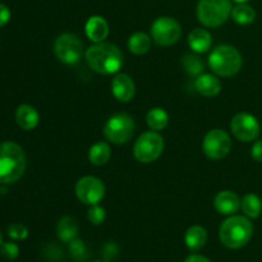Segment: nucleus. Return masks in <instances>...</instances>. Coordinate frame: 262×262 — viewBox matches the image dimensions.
<instances>
[{"instance_id": "11", "label": "nucleus", "mask_w": 262, "mask_h": 262, "mask_svg": "<svg viewBox=\"0 0 262 262\" xmlns=\"http://www.w3.org/2000/svg\"><path fill=\"white\" fill-rule=\"evenodd\" d=\"M230 129L235 138H238L242 142H251L255 141L260 136V123L248 113H239L234 115L230 123Z\"/></svg>"}, {"instance_id": "36", "label": "nucleus", "mask_w": 262, "mask_h": 262, "mask_svg": "<svg viewBox=\"0 0 262 262\" xmlns=\"http://www.w3.org/2000/svg\"><path fill=\"white\" fill-rule=\"evenodd\" d=\"M95 262H101V261H95Z\"/></svg>"}, {"instance_id": "10", "label": "nucleus", "mask_w": 262, "mask_h": 262, "mask_svg": "<svg viewBox=\"0 0 262 262\" xmlns=\"http://www.w3.org/2000/svg\"><path fill=\"white\" fill-rule=\"evenodd\" d=\"M205 155L211 160H220L229 154L232 140L223 129H211L206 133L202 142Z\"/></svg>"}, {"instance_id": "1", "label": "nucleus", "mask_w": 262, "mask_h": 262, "mask_svg": "<svg viewBox=\"0 0 262 262\" xmlns=\"http://www.w3.org/2000/svg\"><path fill=\"white\" fill-rule=\"evenodd\" d=\"M86 61L92 71L100 74H114L123 66V54L118 46L107 42H97L87 49Z\"/></svg>"}, {"instance_id": "27", "label": "nucleus", "mask_w": 262, "mask_h": 262, "mask_svg": "<svg viewBox=\"0 0 262 262\" xmlns=\"http://www.w3.org/2000/svg\"><path fill=\"white\" fill-rule=\"evenodd\" d=\"M69 252L72 253L74 260L77 261H83L87 257V250L83 241L77 239V238L72 241V242H69Z\"/></svg>"}, {"instance_id": "19", "label": "nucleus", "mask_w": 262, "mask_h": 262, "mask_svg": "<svg viewBox=\"0 0 262 262\" xmlns=\"http://www.w3.org/2000/svg\"><path fill=\"white\" fill-rule=\"evenodd\" d=\"M78 234V224L76 219L71 216H64L59 220L56 225V235L61 242L69 243L76 239Z\"/></svg>"}, {"instance_id": "6", "label": "nucleus", "mask_w": 262, "mask_h": 262, "mask_svg": "<svg viewBox=\"0 0 262 262\" xmlns=\"http://www.w3.org/2000/svg\"><path fill=\"white\" fill-rule=\"evenodd\" d=\"M164 151V138L156 130H148L137 138L133 147L136 160L142 164H150L158 160Z\"/></svg>"}, {"instance_id": "23", "label": "nucleus", "mask_w": 262, "mask_h": 262, "mask_svg": "<svg viewBox=\"0 0 262 262\" xmlns=\"http://www.w3.org/2000/svg\"><path fill=\"white\" fill-rule=\"evenodd\" d=\"M241 207L245 215L251 219H256L260 216L262 211V201L258 196L253 193H248L241 200Z\"/></svg>"}, {"instance_id": "3", "label": "nucleus", "mask_w": 262, "mask_h": 262, "mask_svg": "<svg viewBox=\"0 0 262 262\" xmlns=\"http://www.w3.org/2000/svg\"><path fill=\"white\" fill-rule=\"evenodd\" d=\"M253 234V225L246 216H230L222 224L219 237L223 245L232 250L242 248L250 242Z\"/></svg>"}, {"instance_id": "21", "label": "nucleus", "mask_w": 262, "mask_h": 262, "mask_svg": "<svg viewBox=\"0 0 262 262\" xmlns=\"http://www.w3.org/2000/svg\"><path fill=\"white\" fill-rule=\"evenodd\" d=\"M110 158H112V150H110L109 143L100 141L90 147L89 159L94 165H105L110 160Z\"/></svg>"}, {"instance_id": "7", "label": "nucleus", "mask_w": 262, "mask_h": 262, "mask_svg": "<svg viewBox=\"0 0 262 262\" xmlns=\"http://www.w3.org/2000/svg\"><path fill=\"white\" fill-rule=\"evenodd\" d=\"M136 124L130 115L118 113L110 117L104 125V136L109 142L123 145L132 138Z\"/></svg>"}, {"instance_id": "29", "label": "nucleus", "mask_w": 262, "mask_h": 262, "mask_svg": "<svg viewBox=\"0 0 262 262\" xmlns=\"http://www.w3.org/2000/svg\"><path fill=\"white\" fill-rule=\"evenodd\" d=\"M8 235L14 241H23L28 237V229L23 224L14 223L8 228Z\"/></svg>"}, {"instance_id": "25", "label": "nucleus", "mask_w": 262, "mask_h": 262, "mask_svg": "<svg viewBox=\"0 0 262 262\" xmlns=\"http://www.w3.org/2000/svg\"><path fill=\"white\" fill-rule=\"evenodd\" d=\"M232 18L234 19V22H237L241 26H247L255 20L256 18V12L253 10L252 7L245 4H238L235 5L232 9Z\"/></svg>"}, {"instance_id": "5", "label": "nucleus", "mask_w": 262, "mask_h": 262, "mask_svg": "<svg viewBox=\"0 0 262 262\" xmlns=\"http://www.w3.org/2000/svg\"><path fill=\"white\" fill-rule=\"evenodd\" d=\"M232 9L230 0H200L197 18L206 27H219L227 22Z\"/></svg>"}, {"instance_id": "16", "label": "nucleus", "mask_w": 262, "mask_h": 262, "mask_svg": "<svg viewBox=\"0 0 262 262\" xmlns=\"http://www.w3.org/2000/svg\"><path fill=\"white\" fill-rule=\"evenodd\" d=\"M84 31H86L87 37L92 42H102L109 35V25L105 20V18L100 17V15H94L87 20Z\"/></svg>"}, {"instance_id": "22", "label": "nucleus", "mask_w": 262, "mask_h": 262, "mask_svg": "<svg viewBox=\"0 0 262 262\" xmlns=\"http://www.w3.org/2000/svg\"><path fill=\"white\" fill-rule=\"evenodd\" d=\"M151 37L145 32H136L128 40V49L135 55H143L151 49Z\"/></svg>"}, {"instance_id": "28", "label": "nucleus", "mask_w": 262, "mask_h": 262, "mask_svg": "<svg viewBox=\"0 0 262 262\" xmlns=\"http://www.w3.org/2000/svg\"><path fill=\"white\" fill-rule=\"evenodd\" d=\"M106 217V212H105L104 207L99 206V204L92 205L90 207L89 212H87V219L92 223L94 225H100L105 222Z\"/></svg>"}, {"instance_id": "4", "label": "nucleus", "mask_w": 262, "mask_h": 262, "mask_svg": "<svg viewBox=\"0 0 262 262\" xmlns=\"http://www.w3.org/2000/svg\"><path fill=\"white\" fill-rule=\"evenodd\" d=\"M242 55L230 45H219L209 56V66L215 74L222 77H233L242 68Z\"/></svg>"}, {"instance_id": "13", "label": "nucleus", "mask_w": 262, "mask_h": 262, "mask_svg": "<svg viewBox=\"0 0 262 262\" xmlns=\"http://www.w3.org/2000/svg\"><path fill=\"white\" fill-rule=\"evenodd\" d=\"M112 92L120 102H128L135 97L136 84L128 74L120 73L112 82Z\"/></svg>"}, {"instance_id": "14", "label": "nucleus", "mask_w": 262, "mask_h": 262, "mask_svg": "<svg viewBox=\"0 0 262 262\" xmlns=\"http://www.w3.org/2000/svg\"><path fill=\"white\" fill-rule=\"evenodd\" d=\"M214 206L219 214L233 215L239 210L241 200L234 192L222 191L216 194V197H215Z\"/></svg>"}, {"instance_id": "33", "label": "nucleus", "mask_w": 262, "mask_h": 262, "mask_svg": "<svg viewBox=\"0 0 262 262\" xmlns=\"http://www.w3.org/2000/svg\"><path fill=\"white\" fill-rule=\"evenodd\" d=\"M184 262H211L207 257L205 256H200V255H192L189 256Z\"/></svg>"}, {"instance_id": "17", "label": "nucleus", "mask_w": 262, "mask_h": 262, "mask_svg": "<svg viewBox=\"0 0 262 262\" xmlns=\"http://www.w3.org/2000/svg\"><path fill=\"white\" fill-rule=\"evenodd\" d=\"M15 122L22 129L31 130L40 123V115L37 110L31 105H20L15 112Z\"/></svg>"}, {"instance_id": "9", "label": "nucleus", "mask_w": 262, "mask_h": 262, "mask_svg": "<svg viewBox=\"0 0 262 262\" xmlns=\"http://www.w3.org/2000/svg\"><path fill=\"white\" fill-rule=\"evenodd\" d=\"M152 40L160 46H171L178 42L182 36V28L178 20L171 17H159L151 26Z\"/></svg>"}, {"instance_id": "15", "label": "nucleus", "mask_w": 262, "mask_h": 262, "mask_svg": "<svg viewBox=\"0 0 262 262\" xmlns=\"http://www.w3.org/2000/svg\"><path fill=\"white\" fill-rule=\"evenodd\" d=\"M194 89L200 95L205 97H214L222 91V82L214 74L204 73L197 76L194 81Z\"/></svg>"}, {"instance_id": "31", "label": "nucleus", "mask_w": 262, "mask_h": 262, "mask_svg": "<svg viewBox=\"0 0 262 262\" xmlns=\"http://www.w3.org/2000/svg\"><path fill=\"white\" fill-rule=\"evenodd\" d=\"M251 156L255 161L262 163V141H256L252 146V150H251Z\"/></svg>"}, {"instance_id": "12", "label": "nucleus", "mask_w": 262, "mask_h": 262, "mask_svg": "<svg viewBox=\"0 0 262 262\" xmlns=\"http://www.w3.org/2000/svg\"><path fill=\"white\" fill-rule=\"evenodd\" d=\"M76 194L79 201L92 206V205L99 204L104 199L105 186L96 177H83L77 182Z\"/></svg>"}, {"instance_id": "30", "label": "nucleus", "mask_w": 262, "mask_h": 262, "mask_svg": "<svg viewBox=\"0 0 262 262\" xmlns=\"http://www.w3.org/2000/svg\"><path fill=\"white\" fill-rule=\"evenodd\" d=\"M0 255L7 260H15L19 255V247L13 242H5L0 245Z\"/></svg>"}, {"instance_id": "32", "label": "nucleus", "mask_w": 262, "mask_h": 262, "mask_svg": "<svg viewBox=\"0 0 262 262\" xmlns=\"http://www.w3.org/2000/svg\"><path fill=\"white\" fill-rule=\"evenodd\" d=\"M10 9L5 4H0V27L7 25L10 19Z\"/></svg>"}, {"instance_id": "20", "label": "nucleus", "mask_w": 262, "mask_h": 262, "mask_svg": "<svg viewBox=\"0 0 262 262\" xmlns=\"http://www.w3.org/2000/svg\"><path fill=\"white\" fill-rule=\"evenodd\" d=\"M184 242L191 251H200L207 242V232L200 225H193L187 230Z\"/></svg>"}, {"instance_id": "24", "label": "nucleus", "mask_w": 262, "mask_h": 262, "mask_svg": "<svg viewBox=\"0 0 262 262\" xmlns=\"http://www.w3.org/2000/svg\"><path fill=\"white\" fill-rule=\"evenodd\" d=\"M146 120H147L148 127L158 132V130H163L164 128H166L169 123V114L163 107H152L147 113Z\"/></svg>"}, {"instance_id": "34", "label": "nucleus", "mask_w": 262, "mask_h": 262, "mask_svg": "<svg viewBox=\"0 0 262 262\" xmlns=\"http://www.w3.org/2000/svg\"><path fill=\"white\" fill-rule=\"evenodd\" d=\"M233 2L238 3V4H245V3H247L248 0H233Z\"/></svg>"}, {"instance_id": "26", "label": "nucleus", "mask_w": 262, "mask_h": 262, "mask_svg": "<svg viewBox=\"0 0 262 262\" xmlns=\"http://www.w3.org/2000/svg\"><path fill=\"white\" fill-rule=\"evenodd\" d=\"M183 66L186 68V71L188 72L191 76H200L204 69V64L200 60V58L194 55H187L183 59Z\"/></svg>"}, {"instance_id": "18", "label": "nucleus", "mask_w": 262, "mask_h": 262, "mask_svg": "<svg viewBox=\"0 0 262 262\" xmlns=\"http://www.w3.org/2000/svg\"><path fill=\"white\" fill-rule=\"evenodd\" d=\"M188 45L196 53L204 54L211 49L212 37L205 28H196L188 35Z\"/></svg>"}, {"instance_id": "2", "label": "nucleus", "mask_w": 262, "mask_h": 262, "mask_svg": "<svg viewBox=\"0 0 262 262\" xmlns=\"http://www.w3.org/2000/svg\"><path fill=\"white\" fill-rule=\"evenodd\" d=\"M26 154L15 142L0 143V183L12 184L25 174Z\"/></svg>"}, {"instance_id": "35", "label": "nucleus", "mask_w": 262, "mask_h": 262, "mask_svg": "<svg viewBox=\"0 0 262 262\" xmlns=\"http://www.w3.org/2000/svg\"><path fill=\"white\" fill-rule=\"evenodd\" d=\"M3 243V234H2V232H0V245H2Z\"/></svg>"}, {"instance_id": "8", "label": "nucleus", "mask_w": 262, "mask_h": 262, "mask_svg": "<svg viewBox=\"0 0 262 262\" xmlns=\"http://www.w3.org/2000/svg\"><path fill=\"white\" fill-rule=\"evenodd\" d=\"M54 53L61 63L76 64L83 54V43L74 33H63L55 40Z\"/></svg>"}]
</instances>
